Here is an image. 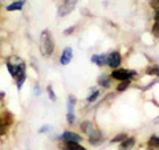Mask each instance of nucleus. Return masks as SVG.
I'll return each instance as SVG.
<instances>
[{
    "mask_svg": "<svg viewBox=\"0 0 159 150\" xmlns=\"http://www.w3.org/2000/svg\"><path fill=\"white\" fill-rule=\"evenodd\" d=\"M73 29H74L73 27H72V28H69V29H66V31H65V35H69V33H72V31H73Z\"/></svg>",
    "mask_w": 159,
    "mask_h": 150,
    "instance_id": "25",
    "label": "nucleus"
},
{
    "mask_svg": "<svg viewBox=\"0 0 159 150\" xmlns=\"http://www.w3.org/2000/svg\"><path fill=\"white\" fill-rule=\"evenodd\" d=\"M126 139V134H119V136H117L116 138L113 139V142H122Z\"/></svg>",
    "mask_w": 159,
    "mask_h": 150,
    "instance_id": "21",
    "label": "nucleus"
},
{
    "mask_svg": "<svg viewBox=\"0 0 159 150\" xmlns=\"http://www.w3.org/2000/svg\"><path fill=\"white\" fill-rule=\"evenodd\" d=\"M72 57H73L72 48H65V49H64V52H62V54H61V59H60V63H61V65H68V64L70 63Z\"/></svg>",
    "mask_w": 159,
    "mask_h": 150,
    "instance_id": "5",
    "label": "nucleus"
},
{
    "mask_svg": "<svg viewBox=\"0 0 159 150\" xmlns=\"http://www.w3.org/2000/svg\"><path fill=\"white\" fill-rule=\"evenodd\" d=\"M54 48V43H53V37L49 31H44L40 36V51L44 56H49L52 54Z\"/></svg>",
    "mask_w": 159,
    "mask_h": 150,
    "instance_id": "1",
    "label": "nucleus"
},
{
    "mask_svg": "<svg viewBox=\"0 0 159 150\" xmlns=\"http://www.w3.org/2000/svg\"><path fill=\"white\" fill-rule=\"evenodd\" d=\"M81 130L89 136V134H90V133L94 130V126H93V124H92L90 121H84V122L81 124Z\"/></svg>",
    "mask_w": 159,
    "mask_h": 150,
    "instance_id": "11",
    "label": "nucleus"
},
{
    "mask_svg": "<svg viewBox=\"0 0 159 150\" xmlns=\"http://www.w3.org/2000/svg\"><path fill=\"white\" fill-rule=\"evenodd\" d=\"M61 138L64 139V141H70V142H80L81 141V137H80L78 134L73 133V132H65L62 134Z\"/></svg>",
    "mask_w": 159,
    "mask_h": 150,
    "instance_id": "6",
    "label": "nucleus"
},
{
    "mask_svg": "<svg viewBox=\"0 0 159 150\" xmlns=\"http://www.w3.org/2000/svg\"><path fill=\"white\" fill-rule=\"evenodd\" d=\"M146 72H147V74H150V76H159V68L158 67H148Z\"/></svg>",
    "mask_w": 159,
    "mask_h": 150,
    "instance_id": "16",
    "label": "nucleus"
},
{
    "mask_svg": "<svg viewBox=\"0 0 159 150\" xmlns=\"http://www.w3.org/2000/svg\"><path fill=\"white\" fill-rule=\"evenodd\" d=\"M48 92H49V97H51L52 101H56V96H54V92H53V89H52L51 85L48 87Z\"/></svg>",
    "mask_w": 159,
    "mask_h": 150,
    "instance_id": "22",
    "label": "nucleus"
},
{
    "mask_svg": "<svg viewBox=\"0 0 159 150\" xmlns=\"http://www.w3.org/2000/svg\"><path fill=\"white\" fill-rule=\"evenodd\" d=\"M76 4H77V0H65L58 8V16H65L69 12H72Z\"/></svg>",
    "mask_w": 159,
    "mask_h": 150,
    "instance_id": "3",
    "label": "nucleus"
},
{
    "mask_svg": "<svg viewBox=\"0 0 159 150\" xmlns=\"http://www.w3.org/2000/svg\"><path fill=\"white\" fill-rule=\"evenodd\" d=\"M134 143H135V138H126L125 141H122L119 150H130L134 146Z\"/></svg>",
    "mask_w": 159,
    "mask_h": 150,
    "instance_id": "10",
    "label": "nucleus"
},
{
    "mask_svg": "<svg viewBox=\"0 0 159 150\" xmlns=\"http://www.w3.org/2000/svg\"><path fill=\"white\" fill-rule=\"evenodd\" d=\"M52 130V126H43L41 129H40V133H45V132H51Z\"/></svg>",
    "mask_w": 159,
    "mask_h": 150,
    "instance_id": "24",
    "label": "nucleus"
},
{
    "mask_svg": "<svg viewBox=\"0 0 159 150\" xmlns=\"http://www.w3.org/2000/svg\"><path fill=\"white\" fill-rule=\"evenodd\" d=\"M7 126L8 124H6V121H3V120H0V136H3L7 132Z\"/></svg>",
    "mask_w": 159,
    "mask_h": 150,
    "instance_id": "17",
    "label": "nucleus"
},
{
    "mask_svg": "<svg viewBox=\"0 0 159 150\" xmlns=\"http://www.w3.org/2000/svg\"><path fill=\"white\" fill-rule=\"evenodd\" d=\"M23 6H24V2H15L7 7V11H19V9L23 8Z\"/></svg>",
    "mask_w": 159,
    "mask_h": 150,
    "instance_id": "14",
    "label": "nucleus"
},
{
    "mask_svg": "<svg viewBox=\"0 0 159 150\" xmlns=\"http://www.w3.org/2000/svg\"><path fill=\"white\" fill-rule=\"evenodd\" d=\"M66 120H68V122H69V124H73V121H74V113H69V112H68V114H66Z\"/></svg>",
    "mask_w": 159,
    "mask_h": 150,
    "instance_id": "23",
    "label": "nucleus"
},
{
    "mask_svg": "<svg viewBox=\"0 0 159 150\" xmlns=\"http://www.w3.org/2000/svg\"><path fill=\"white\" fill-rule=\"evenodd\" d=\"M98 96H99V92H98V91H94V92L90 94V96L88 97V101H89V102H93V101H96Z\"/></svg>",
    "mask_w": 159,
    "mask_h": 150,
    "instance_id": "19",
    "label": "nucleus"
},
{
    "mask_svg": "<svg viewBox=\"0 0 159 150\" xmlns=\"http://www.w3.org/2000/svg\"><path fill=\"white\" fill-rule=\"evenodd\" d=\"M127 87H129V80H125V81H122L121 84L118 85V91H119V92H122V91H125Z\"/></svg>",
    "mask_w": 159,
    "mask_h": 150,
    "instance_id": "20",
    "label": "nucleus"
},
{
    "mask_svg": "<svg viewBox=\"0 0 159 150\" xmlns=\"http://www.w3.org/2000/svg\"><path fill=\"white\" fill-rule=\"evenodd\" d=\"M134 74H135V71H127V69H116L111 73V77L119 80V81H125V80L131 78Z\"/></svg>",
    "mask_w": 159,
    "mask_h": 150,
    "instance_id": "2",
    "label": "nucleus"
},
{
    "mask_svg": "<svg viewBox=\"0 0 159 150\" xmlns=\"http://www.w3.org/2000/svg\"><path fill=\"white\" fill-rule=\"evenodd\" d=\"M25 78H27V74H25V69H24V71L20 72V73H19V76L16 77V81H17V89H19V91L21 89L24 81H25Z\"/></svg>",
    "mask_w": 159,
    "mask_h": 150,
    "instance_id": "13",
    "label": "nucleus"
},
{
    "mask_svg": "<svg viewBox=\"0 0 159 150\" xmlns=\"http://www.w3.org/2000/svg\"><path fill=\"white\" fill-rule=\"evenodd\" d=\"M107 65L110 68H118L121 65V54L118 52H111L107 56Z\"/></svg>",
    "mask_w": 159,
    "mask_h": 150,
    "instance_id": "4",
    "label": "nucleus"
},
{
    "mask_svg": "<svg viewBox=\"0 0 159 150\" xmlns=\"http://www.w3.org/2000/svg\"><path fill=\"white\" fill-rule=\"evenodd\" d=\"M62 148L65 150H86L84 146L78 145V142H70V141H65V143L62 145Z\"/></svg>",
    "mask_w": 159,
    "mask_h": 150,
    "instance_id": "9",
    "label": "nucleus"
},
{
    "mask_svg": "<svg viewBox=\"0 0 159 150\" xmlns=\"http://www.w3.org/2000/svg\"><path fill=\"white\" fill-rule=\"evenodd\" d=\"M89 137H90V139H89V141H90L93 145H98L99 142H102V141H103L101 132L96 130V129H94V130H93L90 134H89Z\"/></svg>",
    "mask_w": 159,
    "mask_h": 150,
    "instance_id": "7",
    "label": "nucleus"
},
{
    "mask_svg": "<svg viewBox=\"0 0 159 150\" xmlns=\"http://www.w3.org/2000/svg\"><path fill=\"white\" fill-rule=\"evenodd\" d=\"M98 81H99V84H101V85H103L105 88L110 87V81H109V78H107V77H103V76H102L101 78L98 80Z\"/></svg>",
    "mask_w": 159,
    "mask_h": 150,
    "instance_id": "18",
    "label": "nucleus"
},
{
    "mask_svg": "<svg viewBox=\"0 0 159 150\" xmlns=\"http://www.w3.org/2000/svg\"><path fill=\"white\" fill-rule=\"evenodd\" d=\"M92 61L94 64H97V65L99 67H103L107 64V56L106 54H94V56L92 57Z\"/></svg>",
    "mask_w": 159,
    "mask_h": 150,
    "instance_id": "8",
    "label": "nucleus"
},
{
    "mask_svg": "<svg viewBox=\"0 0 159 150\" xmlns=\"http://www.w3.org/2000/svg\"><path fill=\"white\" fill-rule=\"evenodd\" d=\"M148 146H150V150H159V137L152 136L148 141Z\"/></svg>",
    "mask_w": 159,
    "mask_h": 150,
    "instance_id": "12",
    "label": "nucleus"
},
{
    "mask_svg": "<svg viewBox=\"0 0 159 150\" xmlns=\"http://www.w3.org/2000/svg\"><path fill=\"white\" fill-rule=\"evenodd\" d=\"M74 104H76V98H74V96H69L68 98V112L69 113H74Z\"/></svg>",
    "mask_w": 159,
    "mask_h": 150,
    "instance_id": "15",
    "label": "nucleus"
}]
</instances>
